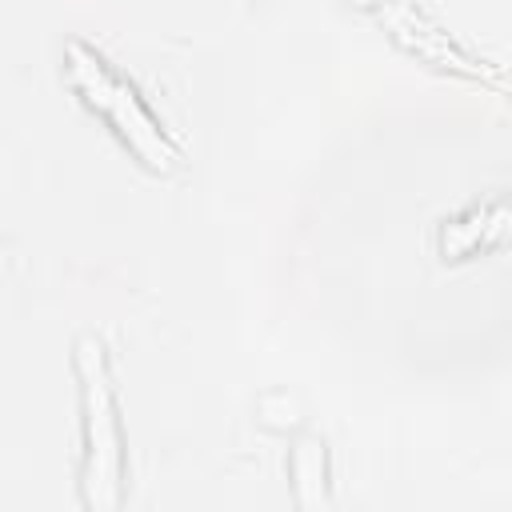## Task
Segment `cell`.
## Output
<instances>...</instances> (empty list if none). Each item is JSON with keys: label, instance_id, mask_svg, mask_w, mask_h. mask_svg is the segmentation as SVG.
<instances>
[{"label": "cell", "instance_id": "1", "mask_svg": "<svg viewBox=\"0 0 512 512\" xmlns=\"http://www.w3.org/2000/svg\"><path fill=\"white\" fill-rule=\"evenodd\" d=\"M72 368L80 380V500L92 512H116L124 504V432L116 388L108 372V352L96 336H76Z\"/></svg>", "mask_w": 512, "mask_h": 512}, {"label": "cell", "instance_id": "4", "mask_svg": "<svg viewBox=\"0 0 512 512\" xmlns=\"http://www.w3.org/2000/svg\"><path fill=\"white\" fill-rule=\"evenodd\" d=\"M508 236V204L504 200H484L464 208L460 216L440 220L436 228V248L444 260H464L480 248H492Z\"/></svg>", "mask_w": 512, "mask_h": 512}, {"label": "cell", "instance_id": "5", "mask_svg": "<svg viewBox=\"0 0 512 512\" xmlns=\"http://www.w3.org/2000/svg\"><path fill=\"white\" fill-rule=\"evenodd\" d=\"M288 476H292L296 508L312 512V508H328L332 504V496H328V448H324V440L316 432H300L292 440Z\"/></svg>", "mask_w": 512, "mask_h": 512}, {"label": "cell", "instance_id": "7", "mask_svg": "<svg viewBox=\"0 0 512 512\" xmlns=\"http://www.w3.org/2000/svg\"><path fill=\"white\" fill-rule=\"evenodd\" d=\"M348 4H356V8H384V4H392V0H348Z\"/></svg>", "mask_w": 512, "mask_h": 512}, {"label": "cell", "instance_id": "3", "mask_svg": "<svg viewBox=\"0 0 512 512\" xmlns=\"http://www.w3.org/2000/svg\"><path fill=\"white\" fill-rule=\"evenodd\" d=\"M380 20H384V28L408 48V52H416L420 60H428V64H436V68H452V72H460V76H472V80H480L484 76V68L436 24V20H428L416 4H408V0H392V4H384L380 8Z\"/></svg>", "mask_w": 512, "mask_h": 512}, {"label": "cell", "instance_id": "2", "mask_svg": "<svg viewBox=\"0 0 512 512\" xmlns=\"http://www.w3.org/2000/svg\"><path fill=\"white\" fill-rule=\"evenodd\" d=\"M64 72L76 96L108 120V128L128 144V152L148 164L152 172H172L180 164V144L168 136V128L152 116L144 96L132 80H124L92 44L68 40L64 44Z\"/></svg>", "mask_w": 512, "mask_h": 512}, {"label": "cell", "instance_id": "6", "mask_svg": "<svg viewBox=\"0 0 512 512\" xmlns=\"http://www.w3.org/2000/svg\"><path fill=\"white\" fill-rule=\"evenodd\" d=\"M256 420L272 432H296L300 428V408L288 392H264L256 400Z\"/></svg>", "mask_w": 512, "mask_h": 512}]
</instances>
